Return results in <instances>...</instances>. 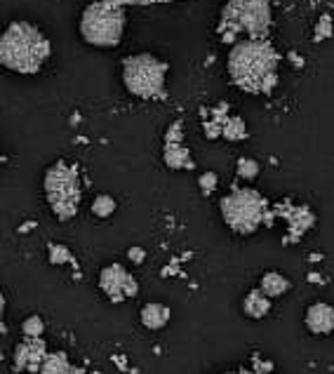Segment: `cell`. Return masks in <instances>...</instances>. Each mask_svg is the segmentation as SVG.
<instances>
[{"label": "cell", "mask_w": 334, "mask_h": 374, "mask_svg": "<svg viewBox=\"0 0 334 374\" xmlns=\"http://www.w3.org/2000/svg\"><path fill=\"white\" fill-rule=\"evenodd\" d=\"M278 55L266 40H240L229 55V73L247 92H266L276 82Z\"/></svg>", "instance_id": "obj_1"}, {"label": "cell", "mask_w": 334, "mask_h": 374, "mask_svg": "<svg viewBox=\"0 0 334 374\" xmlns=\"http://www.w3.org/2000/svg\"><path fill=\"white\" fill-rule=\"evenodd\" d=\"M50 55V43L33 24L15 21L8 26L0 40V59L3 64L17 73H35Z\"/></svg>", "instance_id": "obj_2"}, {"label": "cell", "mask_w": 334, "mask_h": 374, "mask_svg": "<svg viewBox=\"0 0 334 374\" xmlns=\"http://www.w3.org/2000/svg\"><path fill=\"white\" fill-rule=\"evenodd\" d=\"M125 28V8L111 0H97L85 8L80 19V33L89 45L113 47L121 43Z\"/></svg>", "instance_id": "obj_3"}, {"label": "cell", "mask_w": 334, "mask_h": 374, "mask_svg": "<svg viewBox=\"0 0 334 374\" xmlns=\"http://www.w3.org/2000/svg\"><path fill=\"white\" fill-rule=\"evenodd\" d=\"M268 31V3L266 0H229L219 24L224 40H234L238 33L264 40Z\"/></svg>", "instance_id": "obj_4"}, {"label": "cell", "mask_w": 334, "mask_h": 374, "mask_svg": "<svg viewBox=\"0 0 334 374\" xmlns=\"http://www.w3.org/2000/svg\"><path fill=\"white\" fill-rule=\"evenodd\" d=\"M45 195L57 219L67 222V219L76 217L80 203V184L76 170L67 163L52 165L45 175Z\"/></svg>", "instance_id": "obj_5"}, {"label": "cell", "mask_w": 334, "mask_h": 374, "mask_svg": "<svg viewBox=\"0 0 334 374\" xmlns=\"http://www.w3.org/2000/svg\"><path fill=\"white\" fill-rule=\"evenodd\" d=\"M167 64L153 55H134L123 62V80L125 87L137 97H160L165 87Z\"/></svg>", "instance_id": "obj_6"}, {"label": "cell", "mask_w": 334, "mask_h": 374, "mask_svg": "<svg viewBox=\"0 0 334 374\" xmlns=\"http://www.w3.org/2000/svg\"><path fill=\"white\" fill-rule=\"evenodd\" d=\"M264 200L252 188H236L222 200V217L238 233H252L261 222Z\"/></svg>", "instance_id": "obj_7"}, {"label": "cell", "mask_w": 334, "mask_h": 374, "mask_svg": "<svg viewBox=\"0 0 334 374\" xmlns=\"http://www.w3.org/2000/svg\"><path fill=\"white\" fill-rule=\"evenodd\" d=\"M99 287L109 294V299L113 304H121V301L130 299V296H134L139 292L134 276L125 271V266H121V264H109L106 269H101Z\"/></svg>", "instance_id": "obj_8"}, {"label": "cell", "mask_w": 334, "mask_h": 374, "mask_svg": "<svg viewBox=\"0 0 334 374\" xmlns=\"http://www.w3.org/2000/svg\"><path fill=\"white\" fill-rule=\"evenodd\" d=\"M47 358L45 353V341L40 337H26V341H21L19 346L15 348V367L17 370H28V372H40L43 367V360Z\"/></svg>", "instance_id": "obj_9"}, {"label": "cell", "mask_w": 334, "mask_h": 374, "mask_svg": "<svg viewBox=\"0 0 334 374\" xmlns=\"http://www.w3.org/2000/svg\"><path fill=\"white\" fill-rule=\"evenodd\" d=\"M306 325L313 335H327L334 330V308L327 304H313L306 311Z\"/></svg>", "instance_id": "obj_10"}, {"label": "cell", "mask_w": 334, "mask_h": 374, "mask_svg": "<svg viewBox=\"0 0 334 374\" xmlns=\"http://www.w3.org/2000/svg\"><path fill=\"white\" fill-rule=\"evenodd\" d=\"M139 316H141V325H144L146 330H160V328H165L167 320H170V308L151 301V304H146L141 308Z\"/></svg>", "instance_id": "obj_11"}, {"label": "cell", "mask_w": 334, "mask_h": 374, "mask_svg": "<svg viewBox=\"0 0 334 374\" xmlns=\"http://www.w3.org/2000/svg\"><path fill=\"white\" fill-rule=\"evenodd\" d=\"M268 299H271V296H266L264 292L254 290V292H249L245 296V301H243V311H245L252 320H261L268 311H271V301Z\"/></svg>", "instance_id": "obj_12"}, {"label": "cell", "mask_w": 334, "mask_h": 374, "mask_svg": "<svg viewBox=\"0 0 334 374\" xmlns=\"http://www.w3.org/2000/svg\"><path fill=\"white\" fill-rule=\"evenodd\" d=\"M163 158H165V165L167 168H172V170H179V168H191V158H188V151L184 148V144L179 141V144H165V153H163Z\"/></svg>", "instance_id": "obj_13"}, {"label": "cell", "mask_w": 334, "mask_h": 374, "mask_svg": "<svg viewBox=\"0 0 334 374\" xmlns=\"http://www.w3.org/2000/svg\"><path fill=\"white\" fill-rule=\"evenodd\" d=\"M290 290V283L285 276H280V273H266L264 278H261V292L266 296H280L285 294Z\"/></svg>", "instance_id": "obj_14"}, {"label": "cell", "mask_w": 334, "mask_h": 374, "mask_svg": "<svg viewBox=\"0 0 334 374\" xmlns=\"http://www.w3.org/2000/svg\"><path fill=\"white\" fill-rule=\"evenodd\" d=\"M40 374H71V365L67 353H52L43 360Z\"/></svg>", "instance_id": "obj_15"}, {"label": "cell", "mask_w": 334, "mask_h": 374, "mask_svg": "<svg viewBox=\"0 0 334 374\" xmlns=\"http://www.w3.org/2000/svg\"><path fill=\"white\" fill-rule=\"evenodd\" d=\"M92 212L97 217H101V219L111 217L113 212H116V200L109 198V195H97V198H94V203H92Z\"/></svg>", "instance_id": "obj_16"}, {"label": "cell", "mask_w": 334, "mask_h": 374, "mask_svg": "<svg viewBox=\"0 0 334 374\" xmlns=\"http://www.w3.org/2000/svg\"><path fill=\"white\" fill-rule=\"evenodd\" d=\"M47 259H50V264L64 266V264H69V261H73V254H71V249L64 245H50V249H47Z\"/></svg>", "instance_id": "obj_17"}, {"label": "cell", "mask_w": 334, "mask_h": 374, "mask_svg": "<svg viewBox=\"0 0 334 374\" xmlns=\"http://www.w3.org/2000/svg\"><path fill=\"white\" fill-rule=\"evenodd\" d=\"M224 136L226 139H243V136H245V123L236 116L229 118V121L224 123Z\"/></svg>", "instance_id": "obj_18"}, {"label": "cell", "mask_w": 334, "mask_h": 374, "mask_svg": "<svg viewBox=\"0 0 334 374\" xmlns=\"http://www.w3.org/2000/svg\"><path fill=\"white\" fill-rule=\"evenodd\" d=\"M43 330H45V325H43V320H40L38 316H31V318H26L21 323L24 337H31V339H35V337L43 335Z\"/></svg>", "instance_id": "obj_19"}, {"label": "cell", "mask_w": 334, "mask_h": 374, "mask_svg": "<svg viewBox=\"0 0 334 374\" xmlns=\"http://www.w3.org/2000/svg\"><path fill=\"white\" fill-rule=\"evenodd\" d=\"M256 172H259L256 160H252V158H240V160H238V175H240V177L252 179V177H256Z\"/></svg>", "instance_id": "obj_20"}, {"label": "cell", "mask_w": 334, "mask_h": 374, "mask_svg": "<svg viewBox=\"0 0 334 374\" xmlns=\"http://www.w3.org/2000/svg\"><path fill=\"white\" fill-rule=\"evenodd\" d=\"M198 184H200L202 191L210 193V191L217 188V175H214V172H205V175H202L200 179H198Z\"/></svg>", "instance_id": "obj_21"}, {"label": "cell", "mask_w": 334, "mask_h": 374, "mask_svg": "<svg viewBox=\"0 0 334 374\" xmlns=\"http://www.w3.org/2000/svg\"><path fill=\"white\" fill-rule=\"evenodd\" d=\"M128 257H130V261H132V264H141V261L146 259V252L141 247H130L128 249Z\"/></svg>", "instance_id": "obj_22"}, {"label": "cell", "mask_w": 334, "mask_h": 374, "mask_svg": "<svg viewBox=\"0 0 334 374\" xmlns=\"http://www.w3.org/2000/svg\"><path fill=\"white\" fill-rule=\"evenodd\" d=\"M238 374H259V372H252V370H240Z\"/></svg>", "instance_id": "obj_23"}]
</instances>
